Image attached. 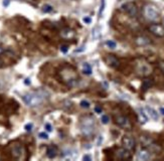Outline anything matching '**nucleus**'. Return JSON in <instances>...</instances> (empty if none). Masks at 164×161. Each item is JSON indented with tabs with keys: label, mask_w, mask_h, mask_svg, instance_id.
<instances>
[{
	"label": "nucleus",
	"mask_w": 164,
	"mask_h": 161,
	"mask_svg": "<svg viewBox=\"0 0 164 161\" xmlns=\"http://www.w3.org/2000/svg\"><path fill=\"white\" fill-rule=\"evenodd\" d=\"M59 76H60L62 82L65 83L68 87H75V86H77V84L79 82L78 80H79L78 73L72 67H64L60 71Z\"/></svg>",
	"instance_id": "1"
},
{
	"label": "nucleus",
	"mask_w": 164,
	"mask_h": 161,
	"mask_svg": "<svg viewBox=\"0 0 164 161\" xmlns=\"http://www.w3.org/2000/svg\"><path fill=\"white\" fill-rule=\"evenodd\" d=\"M150 158V153L146 149H142L138 152V159L140 160H148Z\"/></svg>",
	"instance_id": "15"
},
{
	"label": "nucleus",
	"mask_w": 164,
	"mask_h": 161,
	"mask_svg": "<svg viewBox=\"0 0 164 161\" xmlns=\"http://www.w3.org/2000/svg\"><path fill=\"white\" fill-rule=\"evenodd\" d=\"M150 42H151L150 39L147 38V37H145V36H139V37L136 38V43L138 45H147Z\"/></svg>",
	"instance_id": "17"
},
{
	"label": "nucleus",
	"mask_w": 164,
	"mask_h": 161,
	"mask_svg": "<svg viewBox=\"0 0 164 161\" xmlns=\"http://www.w3.org/2000/svg\"><path fill=\"white\" fill-rule=\"evenodd\" d=\"M39 137L41 138V139H48V135L46 134V133H44V132H41V133H39Z\"/></svg>",
	"instance_id": "26"
},
{
	"label": "nucleus",
	"mask_w": 164,
	"mask_h": 161,
	"mask_svg": "<svg viewBox=\"0 0 164 161\" xmlns=\"http://www.w3.org/2000/svg\"><path fill=\"white\" fill-rule=\"evenodd\" d=\"M101 121H102V123H103V124H108V123H109V121H110L109 116H108V115H103V116H102V118H101Z\"/></svg>",
	"instance_id": "24"
},
{
	"label": "nucleus",
	"mask_w": 164,
	"mask_h": 161,
	"mask_svg": "<svg viewBox=\"0 0 164 161\" xmlns=\"http://www.w3.org/2000/svg\"><path fill=\"white\" fill-rule=\"evenodd\" d=\"M45 129H46V131L50 132V131L52 130V128H51V125H50L49 123H46V124H45Z\"/></svg>",
	"instance_id": "30"
},
{
	"label": "nucleus",
	"mask_w": 164,
	"mask_h": 161,
	"mask_svg": "<svg viewBox=\"0 0 164 161\" xmlns=\"http://www.w3.org/2000/svg\"><path fill=\"white\" fill-rule=\"evenodd\" d=\"M83 73L85 75H91L92 74V67L89 65V64H84L83 66Z\"/></svg>",
	"instance_id": "19"
},
{
	"label": "nucleus",
	"mask_w": 164,
	"mask_h": 161,
	"mask_svg": "<svg viewBox=\"0 0 164 161\" xmlns=\"http://www.w3.org/2000/svg\"><path fill=\"white\" fill-rule=\"evenodd\" d=\"M24 84H25V85H27V86H28V85H30V80H29V79H26V80H24Z\"/></svg>",
	"instance_id": "34"
},
{
	"label": "nucleus",
	"mask_w": 164,
	"mask_h": 161,
	"mask_svg": "<svg viewBox=\"0 0 164 161\" xmlns=\"http://www.w3.org/2000/svg\"><path fill=\"white\" fill-rule=\"evenodd\" d=\"M8 4H9V0H4L3 1V5L6 7V6H8Z\"/></svg>",
	"instance_id": "33"
},
{
	"label": "nucleus",
	"mask_w": 164,
	"mask_h": 161,
	"mask_svg": "<svg viewBox=\"0 0 164 161\" xmlns=\"http://www.w3.org/2000/svg\"><path fill=\"white\" fill-rule=\"evenodd\" d=\"M136 71H137V73H138L140 76L147 77V76H149V75L152 73V68H151V66L148 65L147 63H142V64L137 65Z\"/></svg>",
	"instance_id": "8"
},
{
	"label": "nucleus",
	"mask_w": 164,
	"mask_h": 161,
	"mask_svg": "<svg viewBox=\"0 0 164 161\" xmlns=\"http://www.w3.org/2000/svg\"><path fill=\"white\" fill-rule=\"evenodd\" d=\"M115 123L120 127V128H123L125 130H131L132 129V124H131V121L125 117V116H122V115H119V116H116L115 117Z\"/></svg>",
	"instance_id": "7"
},
{
	"label": "nucleus",
	"mask_w": 164,
	"mask_h": 161,
	"mask_svg": "<svg viewBox=\"0 0 164 161\" xmlns=\"http://www.w3.org/2000/svg\"><path fill=\"white\" fill-rule=\"evenodd\" d=\"M143 12H144V16L150 21H157L159 19V12L157 8L153 5H150V4L146 5L144 7Z\"/></svg>",
	"instance_id": "4"
},
{
	"label": "nucleus",
	"mask_w": 164,
	"mask_h": 161,
	"mask_svg": "<svg viewBox=\"0 0 164 161\" xmlns=\"http://www.w3.org/2000/svg\"><path fill=\"white\" fill-rule=\"evenodd\" d=\"M80 106L84 108V109H88V108H90V106H91V104L88 102V101H86V100H83L82 102L80 103Z\"/></svg>",
	"instance_id": "22"
},
{
	"label": "nucleus",
	"mask_w": 164,
	"mask_h": 161,
	"mask_svg": "<svg viewBox=\"0 0 164 161\" xmlns=\"http://www.w3.org/2000/svg\"><path fill=\"white\" fill-rule=\"evenodd\" d=\"M152 86H153V80H150V79H145L142 83V89L144 91L150 89V87H152Z\"/></svg>",
	"instance_id": "18"
},
{
	"label": "nucleus",
	"mask_w": 164,
	"mask_h": 161,
	"mask_svg": "<svg viewBox=\"0 0 164 161\" xmlns=\"http://www.w3.org/2000/svg\"><path fill=\"white\" fill-rule=\"evenodd\" d=\"M160 113H161L162 115H164V107H161V108H160Z\"/></svg>",
	"instance_id": "36"
},
{
	"label": "nucleus",
	"mask_w": 164,
	"mask_h": 161,
	"mask_svg": "<svg viewBox=\"0 0 164 161\" xmlns=\"http://www.w3.org/2000/svg\"><path fill=\"white\" fill-rule=\"evenodd\" d=\"M159 66H160V69H161V71H162V72L164 73V62H161Z\"/></svg>",
	"instance_id": "32"
},
{
	"label": "nucleus",
	"mask_w": 164,
	"mask_h": 161,
	"mask_svg": "<svg viewBox=\"0 0 164 161\" xmlns=\"http://www.w3.org/2000/svg\"><path fill=\"white\" fill-rule=\"evenodd\" d=\"M61 50H62V52L66 53V52L68 51V46H67V45H63V46L61 47Z\"/></svg>",
	"instance_id": "31"
},
{
	"label": "nucleus",
	"mask_w": 164,
	"mask_h": 161,
	"mask_svg": "<svg viewBox=\"0 0 164 161\" xmlns=\"http://www.w3.org/2000/svg\"><path fill=\"white\" fill-rule=\"evenodd\" d=\"M84 160H91V157L88 156V155H86V156H84Z\"/></svg>",
	"instance_id": "35"
},
{
	"label": "nucleus",
	"mask_w": 164,
	"mask_h": 161,
	"mask_svg": "<svg viewBox=\"0 0 164 161\" xmlns=\"http://www.w3.org/2000/svg\"><path fill=\"white\" fill-rule=\"evenodd\" d=\"M24 128H25V130H26V131H31V129H32V124H31V123L26 124Z\"/></svg>",
	"instance_id": "27"
},
{
	"label": "nucleus",
	"mask_w": 164,
	"mask_h": 161,
	"mask_svg": "<svg viewBox=\"0 0 164 161\" xmlns=\"http://www.w3.org/2000/svg\"><path fill=\"white\" fill-rule=\"evenodd\" d=\"M42 11H43V12H45V13H48V12L52 11V6H51V5L46 4V5H44V6L42 7Z\"/></svg>",
	"instance_id": "23"
},
{
	"label": "nucleus",
	"mask_w": 164,
	"mask_h": 161,
	"mask_svg": "<svg viewBox=\"0 0 164 161\" xmlns=\"http://www.w3.org/2000/svg\"><path fill=\"white\" fill-rule=\"evenodd\" d=\"M139 117H140V121L141 123H146L147 122V116L145 115V113L143 112L142 109H139Z\"/></svg>",
	"instance_id": "20"
},
{
	"label": "nucleus",
	"mask_w": 164,
	"mask_h": 161,
	"mask_svg": "<svg viewBox=\"0 0 164 161\" xmlns=\"http://www.w3.org/2000/svg\"><path fill=\"white\" fill-rule=\"evenodd\" d=\"M116 156H117V158H119V159H123V160H125V159H130L131 158V153H130V151L128 150V149H126V148H119V149H117V151H116Z\"/></svg>",
	"instance_id": "12"
},
{
	"label": "nucleus",
	"mask_w": 164,
	"mask_h": 161,
	"mask_svg": "<svg viewBox=\"0 0 164 161\" xmlns=\"http://www.w3.org/2000/svg\"><path fill=\"white\" fill-rule=\"evenodd\" d=\"M94 120L92 118H86L82 121L81 124V130L84 135H91L94 131Z\"/></svg>",
	"instance_id": "5"
},
{
	"label": "nucleus",
	"mask_w": 164,
	"mask_h": 161,
	"mask_svg": "<svg viewBox=\"0 0 164 161\" xmlns=\"http://www.w3.org/2000/svg\"><path fill=\"white\" fill-rule=\"evenodd\" d=\"M10 153L12 155V157L14 159L17 160H24L26 157V150L24 148V146L20 143H14L11 145L10 147Z\"/></svg>",
	"instance_id": "3"
},
{
	"label": "nucleus",
	"mask_w": 164,
	"mask_h": 161,
	"mask_svg": "<svg viewBox=\"0 0 164 161\" xmlns=\"http://www.w3.org/2000/svg\"><path fill=\"white\" fill-rule=\"evenodd\" d=\"M104 8H105V0H102L101 1V7H100V11H99V15L101 16L103 11H104Z\"/></svg>",
	"instance_id": "25"
},
{
	"label": "nucleus",
	"mask_w": 164,
	"mask_h": 161,
	"mask_svg": "<svg viewBox=\"0 0 164 161\" xmlns=\"http://www.w3.org/2000/svg\"><path fill=\"white\" fill-rule=\"evenodd\" d=\"M146 111H147V113H148V115L153 119V120H155V121H157L158 120V118H159V115H158V113L153 109V108H151V107H149V106H147L146 108Z\"/></svg>",
	"instance_id": "16"
},
{
	"label": "nucleus",
	"mask_w": 164,
	"mask_h": 161,
	"mask_svg": "<svg viewBox=\"0 0 164 161\" xmlns=\"http://www.w3.org/2000/svg\"><path fill=\"white\" fill-rule=\"evenodd\" d=\"M106 45H107L108 47H110V48L114 49V48H116L117 43H116L114 40H107V41H106Z\"/></svg>",
	"instance_id": "21"
},
{
	"label": "nucleus",
	"mask_w": 164,
	"mask_h": 161,
	"mask_svg": "<svg viewBox=\"0 0 164 161\" xmlns=\"http://www.w3.org/2000/svg\"><path fill=\"white\" fill-rule=\"evenodd\" d=\"M104 61L110 68H113V69H117L120 66V61L114 55H107L105 57Z\"/></svg>",
	"instance_id": "10"
},
{
	"label": "nucleus",
	"mask_w": 164,
	"mask_h": 161,
	"mask_svg": "<svg viewBox=\"0 0 164 161\" xmlns=\"http://www.w3.org/2000/svg\"><path fill=\"white\" fill-rule=\"evenodd\" d=\"M84 22H86V23H91L92 22V19H91V17H88V16H86V17H84Z\"/></svg>",
	"instance_id": "29"
},
{
	"label": "nucleus",
	"mask_w": 164,
	"mask_h": 161,
	"mask_svg": "<svg viewBox=\"0 0 164 161\" xmlns=\"http://www.w3.org/2000/svg\"><path fill=\"white\" fill-rule=\"evenodd\" d=\"M46 155L48 158L52 159L58 155V148L56 146H49L46 150Z\"/></svg>",
	"instance_id": "14"
},
{
	"label": "nucleus",
	"mask_w": 164,
	"mask_h": 161,
	"mask_svg": "<svg viewBox=\"0 0 164 161\" xmlns=\"http://www.w3.org/2000/svg\"><path fill=\"white\" fill-rule=\"evenodd\" d=\"M95 112L98 113V114L102 113V107H100V106H96V107H95Z\"/></svg>",
	"instance_id": "28"
},
{
	"label": "nucleus",
	"mask_w": 164,
	"mask_h": 161,
	"mask_svg": "<svg viewBox=\"0 0 164 161\" xmlns=\"http://www.w3.org/2000/svg\"><path fill=\"white\" fill-rule=\"evenodd\" d=\"M61 36L64 39H74L76 37V32L71 28H64L61 30Z\"/></svg>",
	"instance_id": "13"
},
{
	"label": "nucleus",
	"mask_w": 164,
	"mask_h": 161,
	"mask_svg": "<svg viewBox=\"0 0 164 161\" xmlns=\"http://www.w3.org/2000/svg\"><path fill=\"white\" fill-rule=\"evenodd\" d=\"M149 31L154 34L155 36H158V37H163L164 36V27L161 24H151L149 26Z\"/></svg>",
	"instance_id": "11"
},
{
	"label": "nucleus",
	"mask_w": 164,
	"mask_h": 161,
	"mask_svg": "<svg viewBox=\"0 0 164 161\" xmlns=\"http://www.w3.org/2000/svg\"><path fill=\"white\" fill-rule=\"evenodd\" d=\"M3 52H4V49H3V48L0 46V55H1V53H3Z\"/></svg>",
	"instance_id": "37"
},
{
	"label": "nucleus",
	"mask_w": 164,
	"mask_h": 161,
	"mask_svg": "<svg viewBox=\"0 0 164 161\" xmlns=\"http://www.w3.org/2000/svg\"><path fill=\"white\" fill-rule=\"evenodd\" d=\"M24 103L29 106V107H35L38 106L42 103L43 98L39 93H30V94H26L22 97Z\"/></svg>",
	"instance_id": "2"
},
{
	"label": "nucleus",
	"mask_w": 164,
	"mask_h": 161,
	"mask_svg": "<svg viewBox=\"0 0 164 161\" xmlns=\"http://www.w3.org/2000/svg\"><path fill=\"white\" fill-rule=\"evenodd\" d=\"M0 66H1V63H0Z\"/></svg>",
	"instance_id": "38"
},
{
	"label": "nucleus",
	"mask_w": 164,
	"mask_h": 161,
	"mask_svg": "<svg viewBox=\"0 0 164 161\" xmlns=\"http://www.w3.org/2000/svg\"><path fill=\"white\" fill-rule=\"evenodd\" d=\"M122 145L124 148L128 149L129 151H132L135 149V146H136V143H135V140L133 137L131 136H128V135H125L123 138H122Z\"/></svg>",
	"instance_id": "9"
},
{
	"label": "nucleus",
	"mask_w": 164,
	"mask_h": 161,
	"mask_svg": "<svg viewBox=\"0 0 164 161\" xmlns=\"http://www.w3.org/2000/svg\"><path fill=\"white\" fill-rule=\"evenodd\" d=\"M122 10L125 11L130 17L135 18L138 15V7L134 2H127L122 6Z\"/></svg>",
	"instance_id": "6"
}]
</instances>
